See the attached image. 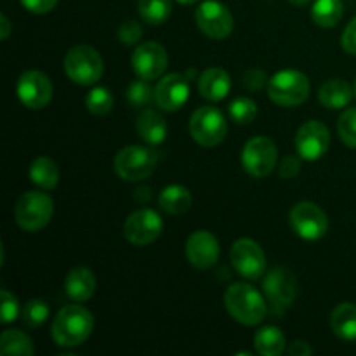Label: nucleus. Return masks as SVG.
Listing matches in <instances>:
<instances>
[{"mask_svg":"<svg viewBox=\"0 0 356 356\" xmlns=\"http://www.w3.org/2000/svg\"><path fill=\"white\" fill-rule=\"evenodd\" d=\"M353 92L350 82L344 79H329L322 83L318 90V99L329 110H341L348 106L353 99Z\"/></svg>","mask_w":356,"mask_h":356,"instance_id":"22","label":"nucleus"},{"mask_svg":"<svg viewBox=\"0 0 356 356\" xmlns=\"http://www.w3.org/2000/svg\"><path fill=\"white\" fill-rule=\"evenodd\" d=\"M0 353L3 356H31L33 343L23 330L9 329L0 337Z\"/></svg>","mask_w":356,"mask_h":356,"instance_id":"28","label":"nucleus"},{"mask_svg":"<svg viewBox=\"0 0 356 356\" xmlns=\"http://www.w3.org/2000/svg\"><path fill=\"white\" fill-rule=\"evenodd\" d=\"M355 96H356V83H355Z\"/></svg>","mask_w":356,"mask_h":356,"instance_id":"45","label":"nucleus"},{"mask_svg":"<svg viewBox=\"0 0 356 356\" xmlns=\"http://www.w3.org/2000/svg\"><path fill=\"white\" fill-rule=\"evenodd\" d=\"M225 306L232 318L242 325H259L266 316V305L261 292L243 282H236L226 289Z\"/></svg>","mask_w":356,"mask_h":356,"instance_id":"2","label":"nucleus"},{"mask_svg":"<svg viewBox=\"0 0 356 356\" xmlns=\"http://www.w3.org/2000/svg\"><path fill=\"white\" fill-rule=\"evenodd\" d=\"M19 316V305H17V299L13 292H9L7 289H2V318L3 323H10Z\"/></svg>","mask_w":356,"mask_h":356,"instance_id":"36","label":"nucleus"},{"mask_svg":"<svg viewBox=\"0 0 356 356\" xmlns=\"http://www.w3.org/2000/svg\"><path fill=\"white\" fill-rule=\"evenodd\" d=\"M243 82H245L247 89L250 90H259L263 89V86L266 83V73L261 72V70H249V72L245 73V79H243Z\"/></svg>","mask_w":356,"mask_h":356,"instance_id":"40","label":"nucleus"},{"mask_svg":"<svg viewBox=\"0 0 356 356\" xmlns=\"http://www.w3.org/2000/svg\"><path fill=\"white\" fill-rule=\"evenodd\" d=\"M65 292L72 301L86 302L96 292V277L86 266H76L66 275Z\"/></svg>","mask_w":356,"mask_h":356,"instance_id":"19","label":"nucleus"},{"mask_svg":"<svg viewBox=\"0 0 356 356\" xmlns=\"http://www.w3.org/2000/svg\"><path fill=\"white\" fill-rule=\"evenodd\" d=\"M337 132L343 143L356 149V108H348L337 122Z\"/></svg>","mask_w":356,"mask_h":356,"instance_id":"34","label":"nucleus"},{"mask_svg":"<svg viewBox=\"0 0 356 356\" xmlns=\"http://www.w3.org/2000/svg\"><path fill=\"white\" fill-rule=\"evenodd\" d=\"M341 44H343V49L348 52V54L356 56V17L348 23L346 30H344L343 38H341Z\"/></svg>","mask_w":356,"mask_h":356,"instance_id":"39","label":"nucleus"},{"mask_svg":"<svg viewBox=\"0 0 356 356\" xmlns=\"http://www.w3.org/2000/svg\"><path fill=\"white\" fill-rule=\"evenodd\" d=\"M263 289L273 308L284 312L294 302L296 296H298V280L289 268L275 266L264 277Z\"/></svg>","mask_w":356,"mask_h":356,"instance_id":"13","label":"nucleus"},{"mask_svg":"<svg viewBox=\"0 0 356 356\" xmlns=\"http://www.w3.org/2000/svg\"><path fill=\"white\" fill-rule=\"evenodd\" d=\"M143 37V28L138 21L131 19L122 23V26L118 28V40L125 45H134L141 40Z\"/></svg>","mask_w":356,"mask_h":356,"instance_id":"35","label":"nucleus"},{"mask_svg":"<svg viewBox=\"0 0 356 356\" xmlns=\"http://www.w3.org/2000/svg\"><path fill=\"white\" fill-rule=\"evenodd\" d=\"M330 146V132L325 124L318 120H309L299 127L296 134V148L299 156L306 162H315L322 159Z\"/></svg>","mask_w":356,"mask_h":356,"instance_id":"15","label":"nucleus"},{"mask_svg":"<svg viewBox=\"0 0 356 356\" xmlns=\"http://www.w3.org/2000/svg\"><path fill=\"white\" fill-rule=\"evenodd\" d=\"M289 221H291L292 229L302 240H309V242L323 238L329 232V218H327V214L318 205L308 200L298 202L291 209Z\"/></svg>","mask_w":356,"mask_h":356,"instance_id":"8","label":"nucleus"},{"mask_svg":"<svg viewBox=\"0 0 356 356\" xmlns=\"http://www.w3.org/2000/svg\"><path fill=\"white\" fill-rule=\"evenodd\" d=\"M136 131L149 146H159L167 138V124L162 115L155 110H143L136 122Z\"/></svg>","mask_w":356,"mask_h":356,"instance_id":"21","label":"nucleus"},{"mask_svg":"<svg viewBox=\"0 0 356 356\" xmlns=\"http://www.w3.org/2000/svg\"><path fill=\"white\" fill-rule=\"evenodd\" d=\"M179 3H183V6H191V3H195L197 0H177Z\"/></svg>","mask_w":356,"mask_h":356,"instance_id":"44","label":"nucleus"},{"mask_svg":"<svg viewBox=\"0 0 356 356\" xmlns=\"http://www.w3.org/2000/svg\"><path fill=\"white\" fill-rule=\"evenodd\" d=\"M254 346L261 356H280L285 351V336L277 327H263L256 332Z\"/></svg>","mask_w":356,"mask_h":356,"instance_id":"26","label":"nucleus"},{"mask_svg":"<svg viewBox=\"0 0 356 356\" xmlns=\"http://www.w3.org/2000/svg\"><path fill=\"white\" fill-rule=\"evenodd\" d=\"M344 14L343 0H315L312 19L320 28H334Z\"/></svg>","mask_w":356,"mask_h":356,"instance_id":"27","label":"nucleus"},{"mask_svg":"<svg viewBox=\"0 0 356 356\" xmlns=\"http://www.w3.org/2000/svg\"><path fill=\"white\" fill-rule=\"evenodd\" d=\"M163 221L153 209H139L124 222V236L132 245L145 247L162 235Z\"/></svg>","mask_w":356,"mask_h":356,"instance_id":"11","label":"nucleus"},{"mask_svg":"<svg viewBox=\"0 0 356 356\" xmlns=\"http://www.w3.org/2000/svg\"><path fill=\"white\" fill-rule=\"evenodd\" d=\"M221 254L218 238L211 232L198 229L191 233L186 242V257L197 270H209L214 266Z\"/></svg>","mask_w":356,"mask_h":356,"instance_id":"17","label":"nucleus"},{"mask_svg":"<svg viewBox=\"0 0 356 356\" xmlns=\"http://www.w3.org/2000/svg\"><path fill=\"white\" fill-rule=\"evenodd\" d=\"M148 82L149 80L139 79L131 83V87H129L127 90V99L132 106L136 108L148 106V104L155 99V90H153V87L149 86Z\"/></svg>","mask_w":356,"mask_h":356,"instance_id":"33","label":"nucleus"},{"mask_svg":"<svg viewBox=\"0 0 356 356\" xmlns=\"http://www.w3.org/2000/svg\"><path fill=\"white\" fill-rule=\"evenodd\" d=\"M0 26H2V31H0V38H2V40H6V38L9 37V33H10V21L7 19L6 14H2V16H0Z\"/></svg>","mask_w":356,"mask_h":356,"instance_id":"42","label":"nucleus"},{"mask_svg":"<svg viewBox=\"0 0 356 356\" xmlns=\"http://www.w3.org/2000/svg\"><path fill=\"white\" fill-rule=\"evenodd\" d=\"M289 2L292 3V6H298V7H302L306 6V3L309 2V0H289Z\"/></svg>","mask_w":356,"mask_h":356,"instance_id":"43","label":"nucleus"},{"mask_svg":"<svg viewBox=\"0 0 356 356\" xmlns=\"http://www.w3.org/2000/svg\"><path fill=\"white\" fill-rule=\"evenodd\" d=\"M54 212V204L47 193L26 191L14 205V219L24 232H38L49 225Z\"/></svg>","mask_w":356,"mask_h":356,"instance_id":"5","label":"nucleus"},{"mask_svg":"<svg viewBox=\"0 0 356 356\" xmlns=\"http://www.w3.org/2000/svg\"><path fill=\"white\" fill-rule=\"evenodd\" d=\"M287 353L291 356H312L313 348L308 343H305V341H294L287 350Z\"/></svg>","mask_w":356,"mask_h":356,"instance_id":"41","label":"nucleus"},{"mask_svg":"<svg viewBox=\"0 0 356 356\" xmlns=\"http://www.w3.org/2000/svg\"><path fill=\"white\" fill-rule=\"evenodd\" d=\"M191 191L183 184H170L162 190L159 197V205L165 214L181 216L191 207Z\"/></svg>","mask_w":356,"mask_h":356,"instance_id":"24","label":"nucleus"},{"mask_svg":"<svg viewBox=\"0 0 356 356\" xmlns=\"http://www.w3.org/2000/svg\"><path fill=\"white\" fill-rule=\"evenodd\" d=\"M278 149L273 139L256 136L249 139L242 149V163L247 174L252 177H266L277 167Z\"/></svg>","mask_w":356,"mask_h":356,"instance_id":"9","label":"nucleus"},{"mask_svg":"<svg viewBox=\"0 0 356 356\" xmlns=\"http://www.w3.org/2000/svg\"><path fill=\"white\" fill-rule=\"evenodd\" d=\"M17 97L30 110H42L52 99V82L45 73L28 70L17 80Z\"/></svg>","mask_w":356,"mask_h":356,"instance_id":"14","label":"nucleus"},{"mask_svg":"<svg viewBox=\"0 0 356 356\" xmlns=\"http://www.w3.org/2000/svg\"><path fill=\"white\" fill-rule=\"evenodd\" d=\"M169 66V56L159 42H145L132 54V68L139 79L156 80Z\"/></svg>","mask_w":356,"mask_h":356,"instance_id":"16","label":"nucleus"},{"mask_svg":"<svg viewBox=\"0 0 356 356\" xmlns=\"http://www.w3.org/2000/svg\"><path fill=\"white\" fill-rule=\"evenodd\" d=\"M30 179L42 190H52L59 183V169L56 162L49 156H38L30 163Z\"/></svg>","mask_w":356,"mask_h":356,"instance_id":"25","label":"nucleus"},{"mask_svg":"<svg viewBox=\"0 0 356 356\" xmlns=\"http://www.w3.org/2000/svg\"><path fill=\"white\" fill-rule=\"evenodd\" d=\"M138 13L148 24H162L172 13V0H138Z\"/></svg>","mask_w":356,"mask_h":356,"instance_id":"29","label":"nucleus"},{"mask_svg":"<svg viewBox=\"0 0 356 356\" xmlns=\"http://www.w3.org/2000/svg\"><path fill=\"white\" fill-rule=\"evenodd\" d=\"M232 90V79L222 68H209L198 79V92L207 101H221Z\"/></svg>","mask_w":356,"mask_h":356,"instance_id":"20","label":"nucleus"},{"mask_svg":"<svg viewBox=\"0 0 356 356\" xmlns=\"http://www.w3.org/2000/svg\"><path fill=\"white\" fill-rule=\"evenodd\" d=\"M278 172L284 179H292V177L298 176L301 172V162L296 156H285L280 162V167H278Z\"/></svg>","mask_w":356,"mask_h":356,"instance_id":"37","label":"nucleus"},{"mask_svg":"<svg viewBox=\"0 0 356 356\" xmlns=\"http://www.w3.org/2000/svg\"><path fill=\"white\" fill-rule=\"evenodd\" d=\"M228 132L226 118L216 106H200L190 120V134L200 146L214 148L221 145Z\"/></svg>","mask_w":356,"mask_h":356,"instance_id":"7","label":"nucleus"},{"mask_svg":"<svg viewBox=\"0 0 356 356\" xmlns=\"http://www.w3.org/2000/svg\"><path fill=\"white\" fill-rule=\"evenodd\" d=\"M65 72L79 86H94L103 76V58L90 45H75L65 56Z\"/></svg>","mask_w":356,"mask_h":356,"instance_id":"4","label":"nucleus"},{"mask_svg":"<svg viewBox=\"0 0 356 356\" xmlns=\"http://www.w3.org/2000/svg\"><path fill=\"white\" fill-rule=\"evenodd\" d=\"M94 329L92 313L82 305L61 308L52 322V339L61 348H76L86 343Z\"/></svg>","mask_w":356,"mask_h":356,"instance_id":"1","label":"nucleus"},{"mask_svg":"<svg viewBox=\"0 0 356 356\" xmlns=\"http://www.w3.org/2000/svg\"><path fill=\"white\" fill-rule=\"evenodd\" d=\"M190 97V82L181 73H169L155 87V103L163 111H176Z\"/></svg>","mask_w":356,"mask_h":356,"instance_id":"18","label":"nucleus"},{"mask_svg":"<svg viewBox=\"0 0 356 356\" xmlns=\"http://www.w3.org/2000/svg\"><path fill=\"white\" fill-rule=\"evenodd\" d=\"M156 160L159 156L152 148L132 145L118 152V155L115 156L113 167L120 179L136 183V181L146 179L155 172Z\"/></svg>","mask_w":356,"mask_h":356,"instance_id":"6","label":"nucleus"},{"mask_svg":"<svg viewBox=\"0 0 356 356\" xmlns=\"http://www.w3.org/2000/svg\"><path fill=\"white\" fill-rule=\"evenodd\" d=\"M195 21L204 35L214 40H222L233 31V16L225 3L218 0H205L195 10Z\"/></svg>","mask_w":356,"mask_h":356,"instance_id":"10","label":"nucleus"},{"mask_svg":"<svg viewBox=\"0 0 356 356\" xmlns=\"http://www.w3.org/2000/svg\"><path fill=\"white\" fill-rule=\"evenodd\" d=\"M49 318V306L42 299H31L24 305L23 312H21V320L23 325L28 329L35 330Z\"/></svg>","mask_w":356,"mask_h":356,"instance_id":"32","label":"nucleus"},{"mask_svg":"<svg viewBox=\"0 0 356 356\" xmlns=\"http://www.w3.org/2000/svg\"><path fill=\"white\" fill-rule=\"evenodd\" d=\"M268 96L278 106H299L309 96L308 76L299 70H282L268 80Z\"/></svg>","mask_w":356,"mask_h":356,"instance_id":"3","label":"nucleus"},{"mask_svg":"<svg viewBox=\"0 0 356 356\" xmlns=\"http://www.w3.org/2000/svg\"><path fill=\"white\" fill-rule=\"evenodd\" d=\"M330 329L339 339L346 343L356 341V305L343 302L330 315Z\"/></svg>","mask_w":356,"mask_h":356,"instance_id":"23","label":"nucleus"},{"mask_svg":"<svg viewBox=\"0 0 356 356\" xmlns=\"http://www.w3.org/2000/svg\"><path fill=\"white\" fill-rule=\"evenodd\" d=\"M228 113L232 117V120H235L236 124L247 125L250 122H254V118L257 117V104L250 97L240 96L229 103Z\"/></svg>","mask_w":356,"mask_h":356,"instance_id":"31","label":"nucleus"},{"mask_svg":"<svg viewBox=\"0 0 356 356\" xmlns=\"http://www.w3.org/2000/svg\"><path fill=\"white\" fill-rule=\"evenodd\" d=\"M233 268L247 280H257L266 270V256L257 242L250 238H240L233 243L229 252Z\"/></svg>","mask_w":356,"mask_h":356,"instance_id":"12","label":"nucleus"},{"mask_svg":"<svg viewBox=\"0 0 356 356\" xmlns=\"http://www.w3.org/2000/svg\"><path fill=\"white\" fill-rule=\"evenodd\" d=\"M23 7L33 14H47L56 7L58 0H21Z\"/></svg>","mask_w":356,"mask_h":356,"instance_id":"38","label":"nucleus"},{"mask_svg":"<svg viewBox=\"0 0 356 356\" xmlns=\"http://www.w3.org/2000/svg\"><path fill=\"white\" fill-rule=\"evenodd\" d=\"M86 106L96 117H104L113 108V96L106 87H94L87 92Z\"/></svg>","mask_w":356,"mask_h":356,"instance_id":"30","label":"nucleus"}]
</instances>
